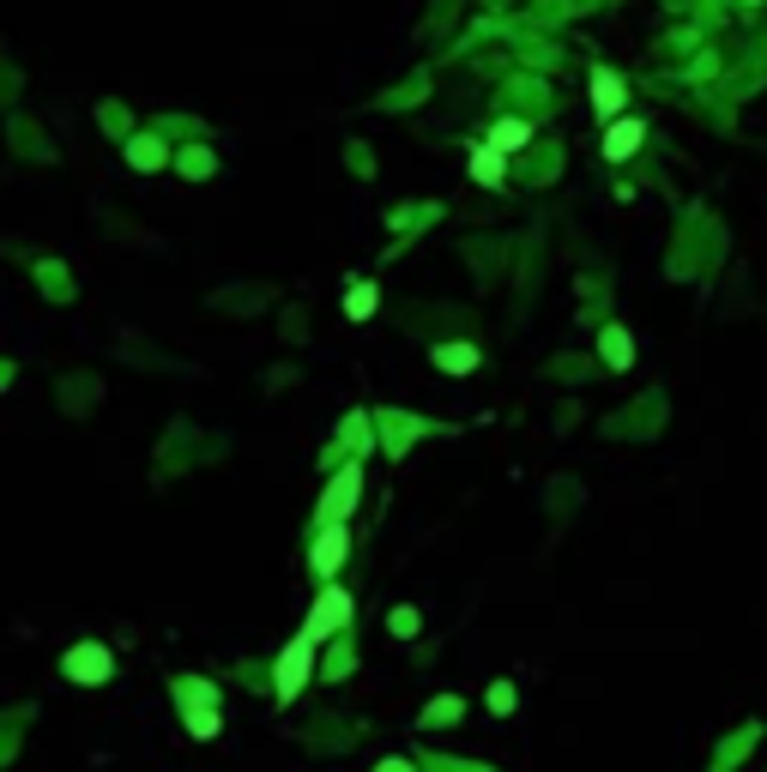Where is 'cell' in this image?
Instances as JSON below:
<instances>
[{
	"mask_svg": "<svg viewBox=\"0 0 767 772\" xmlns=\"http://www.w3.org/2000/svg\"><path fill=\"white\" fill-rule=\"evenodd\" d=\"M309 671H315V640L297 634L285 652H278V664H273V694H278V700H297L302 682H309Z\"/></svg>",
	"mask_w": 767,
	"mask_h": 772,
	"instance_id": "1",
	"label": "cell"
},
{
	"mask_svg": "<svg viewBox=\"0 0 767 772\" xmlns=\"http://www.w3.org/2000/svg\"><path fill=\"white\" fill-rule=\"evenodd\" d=\"M61 671H67V682H79V688H97V682L115 676V652L104 646V640H79V646H67Z\"/></svg>",
	"mask_w": 767,
	"mask_h": 772,
	"instance_id": "2",
	"label": "cell"
},
{
	"mask_svg": "<svg viewBox=\"0 0 767 772\" xmlns=\"http://www.w3.org/2000/svg\"><path fill=\"white\" fill-rule=\"evenodd\" d=\"M344 622H351V598H344L339 586H327L321 598H315V615H309V628H302V634H309V640H327V634H339Z\"/></svg>",
	"mask_w": 767,
	"mask_h": 772,
	"instance_id": "3",
	"label": "cell"
},
{
	"mask_svg": "<svg viewBox=\"0 0 767 772\" xmlns=\"http://www.w3.org/2000/svg\"><path fill=\"white\" fill-rule=\"evenodd\" d=\"M344 556H351V537H344V525H327V532L321 537H315V573H321V579H332V573H339L344 568Z\"/></svg>",
	"mask_w": 767,
	"mask_h": 772,
	"instance_id": "4",
	"label": "cell"
},
{
	"mask_svg": "<svg viewBox=\"0 0 767 772\" xmlns=\"http://www.w3.org/2000/svg\"><path fill=\"white\" fill-rule=\"evenodd\" d=\"M170 694H175V706H182V712H219V688H212L206 676H175Z\"/></svg>",
	"mask_w": 767,
	"mask_h": 772,
	"instance_id": "5",
	"label": "cell"
},
{
	"mask_svg": "<svg viewBox=\"0 0 767 772\" xmlns=\"http://www.w3.org/2000/svg\"><path fill=\"white\" fill-rule=\"evenodd\" d=\"M641 133H647L641 121H617V127H610V133H605V158H610V163H622V158H629L635 146H641Z\"/></svg>",
	"mask_w": 767,
	"mask_h": 772,
	"instance_id": "6",
	"label": "cell"
},
{
	"mask_svg": "<svg viewBox=\"0 0 767 772\" xmlns=\"http://www.w3.org/2000/svg\"><path fill=\"white\" fill-rule=\"evenodd\" d=\"M593 103H598V115H617V109H622V79H617L610 67L593 73Z\"/></svg>",
	"mask_w": 767,
	"mask_h": 772,
	"instance_id": "7",
	"label": "cell"
},
{
	"mask_svg": "<svg viewBox=\"0 0 767 772\" xmlns=\"http://www.w3.org/2000/svg\"><path fill=\"white\" fill-rule=\"evenodd\" d=\"M526 139H532V127H526V121H514V115L490 127V146L502 151V158H508V151H520V146H526Z\"/></svg>",
	"mask_w": 767,
	"mask_h": 772,
	"instance_id": "8",
	"label": "cell"
},
{
	"mask_svg": "<svg viewBox=\"0 0 767 772\" xmlns=\"http://www.w3.org/2000/svg\"><path fill=\"white\" fill-rule=\"evenodd\" d=\"M471 175H478L483 187H496V182H502V151H496V146H478V151H471Z\"/></svg>",
	"mask_w": 767,
	"mask_h": 772,
	"instance_id": "9",
	"label": "cell"
},
{
	"mask_svg": "<svg viewBox=\"0 0 767 772\" xmlns=\"http://www.w3.org/2000/svg\"><path fill=\"white\" fill-rule=\"evenodd\" d=\"M459 712H466V706H459L454 700V694H441V700L436 706H424V718H417V725H424V730H436V725H454V718Z\"/></svg>",
	"mask_w": 767,
	"mask_h": 772,
	"instance_id": "10",
	"label": "cell"
},
{
	"mask_svg": "<svg viewBox=\"0 0 767 772\" xmlns=\"http://www.w3.org/2000/svg\"><path fill=\"white\" fill-rule=\"evenodd\" d=\"M344 314H351V320H369V314H375V290H369V285H351V296H344Z\"/></svg>",
	"mask_w": 767,
	"mask_h": 772,
	"instance_id": "11",
	"label": "cell"
},
{
	"mask_svg": "<svg viewBox=\"0 0 767 772\" xmlns=\"http://www.w3.org/2000/svg\"><path fill=\"white\" fill-rule=\"evenodd\" d=\"M436 363H441V368H471V363H478V351H471V344H441Z\"/></svg>",
	"mask_w": 767,
	"mask_h": 772,
	"instance_id": "12",
	"label": "cell"
},
{
	"mask_svg": "<svg viewBox=\"0 0 767 772\" xmlns=\"http://www.w3.org/2000/svg\"><path fill=\"white\" fill-rule=\"evenodd\" d=\"M182 725L194 730V737H219V725H224V718H219V712H182Z\"/></svg>",
	"mask_w": 767,
	"mask_h": 772,
	"instance_id": "13",
	"label": "cell"
},
{
	"mask_svg": "<svg viewBox=\"0 0 767 772\" xmlns=\"http://www.w3.org/2000/svg\"><path fill=\"white\" fill-rule=\"evenodd\" d=\"M605 356H610L617 368L629 363V332H617V326H610V332H605Z\"/></svg>",
	"mask_w": 767,
	"mask_h": 772,
	"instance_id": "14",
	"label": "cell"
},
{
	"mask_svg": "<svg viewBox=\"0 0 767 772\" xmlns=\"http://www.w3.org/2000/svg\"><path fill=\"white\" fill-rule=\"evenodd\" d=\"M12 730H19V712L0 718V766H7V761H12V749H19V742H12Z\"/></svg>",
	"mask_w": 767,
	"mask_h": 772,
	"instance_id": "15",
	"label": "cell"
},
{
	"mask_svg": "<svg viewBox=\"0 0 767 772\" xmlns=\"http://www.w3.org/2000/svg\"><path fill=\"white\" fill-rule=\"evenodd\" d=\"M387 628H393L400 640H412V634H417V610H393V615H387Z\"/></svg>",
	"mask_w": 767,
	"mask_h": 772,
	"instance_id": "16",
	"label": "cell"
},
{
	"mask_svg": "<svg viewBox=\"0 0 767 772\" xmlns=\"http://www.w3.org/2000/svg\"><path fill=\"white\" fill-rule=\"evenodd\" d=\"M490 712H514V688H508V682H496V688H490Z\"/></svg>",
	"mask_w": 767,
	"mask_h": 772,
	"instance_id": "17",
	"label": "cell"
},
{
	"mask_svg": "<svg viewBox=\"0 0 767 772\" xmlns=\"http://www.w3.org/2000/svg\"><path fill=\"white\" fill-rule=\"evenodd\" d=\"M375 772H417V766H412V761H381Z\"/></svg>",
	"mask_w": 767,
	"mask_h": 772,
	"instance_id": "18",
	"label": "cell"
}]
</instances>
